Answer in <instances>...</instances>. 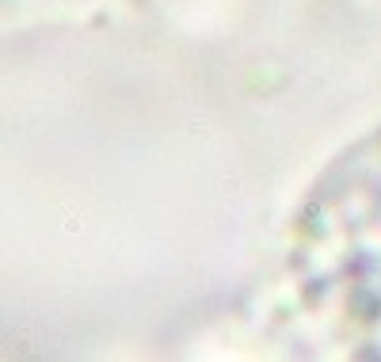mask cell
<instances>
[{"mask_svg":"<svg viewBox=\"0 0 381 362\" xmlns=\"http://www.w3.org/2000/svg\"><path fill=\"white\" fill-rule=\"evenodd\" d=\"M251 324L267 354L381 362V126L309 183Z\"/></svg>","mask_w":381,"mask_h":362,"instance_id":"cell-1","label":"cell"}]
</instances>
